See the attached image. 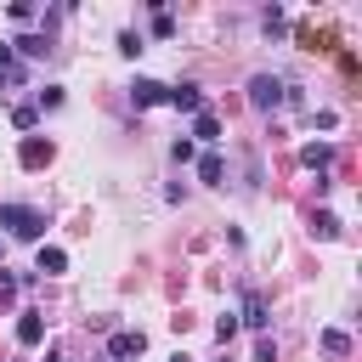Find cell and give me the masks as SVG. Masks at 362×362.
Masks as SVG:
<instances>
[{
  "label": "cell",
  "instance_id": "12",
  "mask_svg": "<svg viewBox=\"0 0 362 362\" xmlns=\"http://www.w3.org/2000/svg\"><path fill=\"white\" fill-rule=\"evenodd\" d=\"M34 272L57 277V272H68V255H62V249H40V266H34Z\"/></svg>",
  "mask_w": 362,
  "mask_h": 362
},
{
  "label": "cell",
  "instance_id": "18",
  "mask_svg": "<svg viewBox=\"0 0 362 362\" xmlns=\"http://www.w3.org/2000/svg\"><path fill=\"white\" fill-rule=\"evenodd\" d=\"M232 334H238V317H232V311H226V317H221V322H215V339H221V345H226V339H232Z\"/></svg>",
  "mask_w": 362,
  "mask_h": 362
},
{
  "label": "cell",
  "instance_id": "9",
  "mask_svg": "<svg viewBox=\"0 0 362 362\" xmlns=\"http://www.w3.org/2000/svg\"><path fill=\"white\" fill-rule=\"evenodd\" d=\"M300 164H305V170H328V164H334V147H328V141H311V147H300Z\"/></svg>",
  "mask_w": 362,
  "mask_h": 362
},
{
  "label": "cell",
  "instance_id": "16",
  "mask_svg": "<svg viewBox=\"0 0 362 362\" xmlns=\"http://www.w3.org/2000/svg\"><path fill=\"white\" fill-rule=\"evenodd\" d=\"M119 51H124V57H141V34L124 28V34H119Z\"/></svg>",
  "mask_w": 362,
  "mask_h": 362
},
{
  "label": "cell",
  "instance_id": "7",
  "mask_svg": "<svg viewBox=\"0 0 362 362\" xmlns=\"http://www.w3.org/2000/svg\"><path fill=\"white\" fill-rule=\"evenodd\" d=\"M243 322H249L255 334L272 322V317H266V294H260V288H249V294H243Z\"/></svg>",
  "mask_w": 362,
  "mask_h": 362
},
{
  "label": "cell",
  "instance_id": "1",
  "mask_svg": "<svg viewBox=\"0 0 362 362\" xmlns=\"http://www.w3.org/2000/svg\"><path fill=\"white\" fill-rule=\"evenodd\" d=\"M0 226H6L11 238H23V243H40V238H45V215H40L34 204H0Z\"/></svg>",
  "mask_w": 362,
  "mask_h": 362
},
{
  "label": "cell",
  "instance_id": "8",
  "mask_svg": "<svg viewBox=\"0 0 362 362\" xmlns=\"http://www.w3.org/2000/svg\"><path fill=\"white\" fill-rule=\"evenodd\" d=\"M40 339H45L40 311H23V317H17V345H40Z\"/></svg>",
  "mask_w": 362,
  "mask_h": 362
},
{
  "label": "cell",
  "instance_id": "11",
  "mask_svg": "<svg viewBox=\"0 0 362 362\" xmlns=\"http://www.w3.org/2000/svg\"><path fill=\"white\" fill-rule=\"evenodd\" d=\"M221 175H226V164H221V153H204V158H198V181H209V187H221Z\"/></svg>",
  "mask_w": 362,
  "mask_h": 362
},
{
  "label": "cell",
  "instance_id": "10",
  "mask_svg": "<svg viewBox=\"0 0 362 362\" xmlns=\"http://www.w3.org/2000/svg\"><path fill=\"white\" fill-rule=\"evenodd\" d=\"M192 136H204V141H221V119L204 107V113H192Z\"/></svg>",
  "mask_w": 362,
  "mask_h": 362
},
{
  "label": "cell",
  "instance_id": "5",
  "mask_svg": "<svg viewBox=\"0 0 362 362\" xmlns=\"http://www.w3.org/2000/svg\"><path fill=\"white\" fill-rule=\"evenodd\" d=\"M170 107H181V113H204V90L198 85H170V96H164Z\"/></svg>",
  "mask_w": 362,
  "mask_h": 362
},
{
  "label": "cell",
  "instance_id": "2",
  "mask_svg": "<svg viewBox=\"0 0 362 362\" xmlns=\"http://www.w3.org/2000/svg\"><path fill=\"white\" fill-rule=\"evenodd\" d=\"M147 351V334L141 328H113L107 334V362H130V356H141Z\"/></svg>",
  "mask_w": 362,
  "mask_h": 362
},
{
  "label": "cell",
  "instance_id": "13",
  "mask_svg": "<svg viewBox=\"0 0 362 362\" xmlns=\"http://www.w3.org/2000/svg\"><path fill=\"white\" fill-rule=\"evenodd\" d=\"M11 45H17L23 57H45V51H51V40H45V34H23V40H11Z\"/></svg>",
  "mask_w": 362,
  "mask_h": 362
},
{
  "label": "cell",
  "instance_id": "19",
  "mask_svg": "<svg viewBox=\"0 0 362 362\" xmlns=\"http://www.w3.org/2000/svg\"><path fill=\"white\" fill-rule=\"evenodd\" d=\"M255 362H277V339H266V334H260V345H255Z\"/></svg>",
  "mask_w": 362,
  "mask_h": 362
},
{
  "label": "cell",
  "instance_id": "17",
  "mask_svg": "<svg viewBox=\"0 0 362 362\" xmlns=\"http://www.w3.org/2000/svg\"><path fill=\"white\" fill-rule=\"evenodd\" d=\"M34 119H40V113H34L28 102H23V107H11V124H17V130H34Z\"/></svg>",
  "mask_w": 362,
  "mask_h": 362
},
{
  "label": "cell",
  "instance_id": "6",
  "mask_svg": "<svg viewBox=\"0 0 362 362\" xmlns=\"http://www.w3.org/2000/svg\"><path fill=\"white\" fill-rule=\"evenodd\" d=\"M17 164H23V170H40V164H51V141H40V136H28V141L17 147Z\"/></svg>",
  "mask_w": 362,
  "mask_h": 362
},
{
  "label": "cell",
  "instance_id": "14",
  "mask_svg": "<svg viewBox=\"0 0 362 362\" xmlns=\"http://www.w3.org/2000/svg\"><path fill=\"white\" fill-rule=\"evenodd\" d=\"M322 351H328V356H345V351H351V339H345L339 328H328V334H322Z\"/></svg>",
  "mask_w": 362,
  "mask_h": 362
},
{
  "label": "cell",
  "instance_id": "4",
  "mask_svg": "<svg viewBox=\"0 0 362 362\" xmlns=\"http://www.w3.org/2000/svg\"><path fill=\"white\" fill-rule=\"evenodd\" d=\"M164 96H170V85H158V79H136V85H130V102H136V107H158Z\"/></svg>",
  "mask_w": 362,
  "mask_h": 362
},
{
  "label": "cell",
  "instance_id": "22",
  "mask_svg": "<svg viewBox=\"0 0 362 362\" xmlns=\"http://www.w3.org/2000/svg\"><path fill=\"white\" fill-rule=\"evenodd\" d=\"M45 362H62V356H45Z\"/></svg>",
  "mask_w": 362,
  "mask_h": 362
},
{
  "label": "cell",
  "instance_id": "21",
  "mask_svg": "<svg viewBox=\"0 0 362 362\" xmlns=\"http://www.w3.org/2000/svg\"><path fill=\"white\" fill-rule=\"evenodd\" d=\"M170 362H192V356H181V351H175V356H170Z\"/></svg>",
  "mask_w": 362,
  "mask_h": 362
},
{
  "label": "cell",
  "instance_id": "20",
  "mask_svg": "<svg viewBox=\"0 0 362 362\" xmlns=\"http://www.w3.org/2000/svg\"><path fill=\"white\" fill-rule=\"evenodd\" d=\"M170 158H175V164H187V158H192V141H187V136H181V141H170Z\"/></svg>",
  "mask_w": 362,
  "mask_h": 362
},
{
  "label": "cell",
  "instance_id": "15",
  "mask_svg": "<svg viewBox=\"0 0 362 362\" xmlns=\"http://www.w3.org/2000/svg\"><path fill=\"white\" fill-rule=\"evenodd\" d=\"M153 34H158V40H170V34H175V17H170V11H164V6H158V11H153Z\"/></svg>",
  "mask_w": 362,
  "mask_h": 362
},
{
  "label": "cell",
  "instance_id": "3",
  "mask_svg": "<svg viewBox=\"0 0 362 362\" xmlns=\"http://www.w3.org/2000/svg\"><path fill=\"white\" fill-rule=\"evenodd\" d=\"M283 90H288V85H283L277 74H255V79H249V102H255L260 113H272V107L283 102Z\"/></svg>",
  "mask_w": 362,
  "mask_h": 362
}]
</instances>
